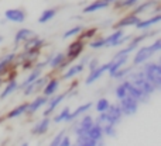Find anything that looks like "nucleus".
<instances>
[{
	"mask_svg": "<svg viewBox=\"0 0 161 146\" xmlns=\"http://www.w3.org/2000/svg\"><path fill=\"white\" fill-rule=\"evenodd\" d=\"M97 33H99V28H97V27H89V28H83V30H82V33H80L79 35L76 37V38L88 44L89 41H92V39H93L97 35Z\"/></svg>",
	"mask_w": 161,
	"mask_h": 146,
	"instance_id": "obj_33",
	"label": "nucleus"
},
{
	"mask_svg": "<svg viewBox=\"0 0 161 146\" xmlns=\"http://www.w3.org/2000/svg\"><path fill=\"white\" fill-rule=\"evenodd\" d=\"M110 2V4H113V3H116V2H119V0H109Z\"/></svg>",
	"mask_w": 161,
	"mask_h": 146,
	"instance_id": "obj_53",
	"label": "nucleus"
},
{
	"mask_svg": "<svg viewBox=\"0 0 161 146\" xmlns=\"http://www.w3.org/2000/svg\"><path fill=\"white\" fill-rule=\"evenodd\" d=\"M109 68H110V61L106 62V63H103V65H99V68H96L95 70L89 72V74L86 76V79H85V84L86 86H91V84H93L95 82H97V80L103 76V74L108 73Z\"/></svg>",
	"mask_w": 161,
	"mask_h": 146,
	"instance_id": "obj_14",
	"label": "nucleus"
},
{
	"mask_svg": "<svg viewBox=\"0 0 161 146\" xmlns=\"http://www.w3.org/2000/svg\"><path fill=\"white\" fill-rule=\"evenodd\" d=\"M83 25L82 24H78V25H74V27H71L69 30H67L64 33V35H62V38L64 39H69V38H74V37H78L80 33H82L83 30Z\"/></svg>",
	"mask_w": 161,
	"mask_h": 146,
	"instance_id": "obj_36",
	"label": "nucleus"
},
{
	"mask_svg": "<svg viewBox=\"0 0 161 146\" xmlns=\"http://www.w3.org/2000/svg\"><path fill=\"white\" fill-rule=\"evenodd\" d=\"M0 146H6V145H0Z\"/></svg>",
	"mask_w": 161,
	"mask_h": 146,
	"instance_id": "obj_54",
	"label": "nucleus"
},
{
	"mask_svg": "<svg viewBox=\"0 0 161 146\" xmlns=\"http://www.w3.org/2000/svg\"><path fill=\"white\" fill-rule=\"evenodd\" d=\"M51 74H47V76H40L37 80H34L33 83H30L28 86H25L24 88H23V96L24 97H30V96H34V94L37 93H41L42 87L45 86V83H47V80L50 79Z\"/></svg>",
	"mask_w": 161,
	"mask_h": 146,
	"instance_id": "obj_7",
	"label": "nucleus"
},
{
	"mask_svg": "<svg viewBox=\"0 0 161 146\" xmlns=\"http://www.w3.org/2000/svg\"><path fill=\"white\" fill-rule=\"evenodd\" d=\"M157 2H160V0H157Z\"/></svg>",
	"mask_w": 161,
	"mask_h": 146,
	"instance_id": "obj_56",
	"label": "nucleus"
},
{
	"mask_svg": "<svg viewBox=\"0 0 161 146\" xmlns=\"http://www.w3.org/2000/svg\"><path fill=\"white\" fill-rule=\"evenodd\" d=\"M58 146H72V142H71V138L65 133L64 136H62V139H61V142H59V145Z\"/></svg>",
	"mask_w": 161,
	"mask_h": 146,
	"instance_id": "obj_48",
	"label": "nucleus"
},
{
	"mask_svg": "<svg viewBox=\"0 0 161 146\" xmlns=\"http://www.w3.org/2000/svg\"><path fill=\"white\" fill-rule=\"evenodd\" d=\"M88 45H89V48L91 49H102V48H105V37H99V35H96L92 41H89L88 42Z\"/></svg>",
	"mask_w": 161,
	"mask_h": 146,
	"instance_id": "obj_40",
	"label": "nucleus"
},
{
	"mask_svg": "<svg viewBox=\"0 0 161 146\" xmlns=\"http://www.w3.org/2000/svg\"><path fill=\"white\" fill-rule=\"evenodd\" d=\"M69 113H71L69 107H64V108H62V110L59 111V113L53 118V122H54V124H61V122H65V121H67V117L69 115Z\"/></svg>",
	"mask_w": 161,
	"mask_h": 146,
	"instance_id": "obj_39",
	"label": "nucleus"
},
{
	"mask_svg": "<svg viewBox=\"0 0 161 146\" xmlns=\"http://www.w3.org/2000/svg\"><path fill=\"white\" fill-rule=\"evenodd\" d=\"M125 35V30H113V33L105 37V48H116L117 42Z\"/></svg>",
	"mask_w": 161,
	"mask_h": 146,
	"instance_id": "obj_26",
	"label": "nucleus"
},
{
	"mask_svg": "<svg viewBox=\"0 0 161 146\" xmlns=\"http://www.w3.org/2000/svg\"><path fill=\"white\" fill-rule=\"evenodd\" d=\"M51 124H53V119L51 117H42V119H40L38 122H36V125L31 129V135L34 136H42L48 132Z\"/></svg>",
	"mask_w": 161,
	"mask_h": 146,
	"instance_id": "obj_16",
	"label": "nucleus"
},
{
	"mask_svg": "<svg viewBox=\"0 0 161 146\" xmlns=\"http://www.w3.org/2000/svg\"><path fill=\"white\" fill-rule=\"evenodd\" d=\"M42 72L44 70H41V69H37V68H33V69L28 72V74L25 76V79L23 80L21 83H19V90H23V88L25 87V86H28L30 83H33L34 80H37L40 76H42Z\"/></svg>",
	"mask_w": 161,
	"mask_h": 146,
	"instance_id": "obj_29",
	"label": "nucleus"
},
{
	"mask_svg": "<svg viewBox=\"0 0 161 146\" xmlns=\"http://www.w3.org/2000/svg\"><path fill=\"white\" fill-rule=\"evenodd\" d=\"M3 41H4V37H3V35H2V34H0V44H2V42H3Z\"/></svg>",
	"mask_w": 161,
	"mask_h": 146,
	"instance_id": "obj_51",
	"label": "nucleus"
},
{
	"mask_svg": "<svg viewBox=\"0 0 161 146\" xmlns=\"http://www.w3.org/2000/svg\"><path fill=\"white\" fill-rule=\"evenodd\" d=\"M57 13H58V8L57 7L45 8V10H42V13L40 14L37 21H38V24H48L51 20H54V17L57 16Z\"/></svg>",
	"mask_w": 161,
	"mask_h": 146,
	"instance_id": "obj_31",
	"label": "nucleus"
},
{
	"mask_svg": "<svg viewBox=\"0 0 161 146\" xmlns=\"http://www.w3.org/2000/svg\"><path fill=\"white\" fill-rule=\"evenodd\" d=\"M67 133V131L65 129H62V131H59L58 133H57L55 136H54L53 139H51V142L48 143V146H58L59 145V142H61V139H62V136Z\"/></svg>",
	"mask_w": 161,
	"mask_h": 146,
	"instance_id": "obj_45",
	"label": "nucleus"
},
{
	"mask_svg": "<svg viewBox=\"0 0 161 146\" xmlns=\"http://www.w3.org/2000/svg\"><path fill=\"white\" fill-rule=\"evenodd\" d=\"M140 69L144 73V77L148 83L153 84V87L157 91L161 90V65L158 62L154 61H148L144 65H142Z\"/></svg>",
	"mask_w": 161,
	"mask_h": 146,
	"instance_id": "obj_1",
	"label": "nucleus"
},
{
	"mask_svg": "<svg viewBox=\"0 0 161 146\" xmlns=\"http://www.w3.org/2000/svg\"><path fill=\"white\" fill-rule=\"evenodd\" d=\"M83 70H85V66H83V65H80V63L69 65V66H68L67 69L62 72L59 80H72V79H75L76 76H79Z\"/></svg>",
	"mask_w": 161,
	"mask_h": 146,
	"instance_id": "obj_21",
	"label": "nucleus"
},
{
	"mask_svg": "<svg viewBox=\"0 0 161 146\" xmlns=\"http://www.w3.org/2000/svg\"><path fill=\"white\" fill-rule=\"evenodd\" d=\"M72 146H75V145H74V143H72Z\"/></svg>",
	"mask_w": 161,
	"mask_h": 146,
	"instance_id": "obj_55",
	"label": "nucleus"
},
{
	"mask_svg": "<svg viewBox=\"0 0 161 146\" xmlns=\"http://www.w3.org/2000/svg\"><path fill=\"white\" fill-rule=\"evenodd\" d=\"M150 48L154 53H158L161 51V38H156L153 42L150 44Z\"/></svg>",
	"mask_w": 161,
	"mask_h": 146,
	"instance_id": "obj_47",
	"label": "nucleus"
},
{
	"mask_svg": "<svg viewBox=\"0 0 161 146\" xmlns=\"http://www.w3.org/2000/svg\"><path fill=\"white\" fill-rule=\"evenodd\" d=\"M48 98L50 97H45V96H37L34 100L28 101V105H27V111H25V115L27 117H33L34 114H37V111L41 110L42 107H45L48 103Z\"/></svg>",
	"mask_w": 161,
	"mask_h": 146,
	"instance_id": "obj_12",
	"label": "nucleus"
},
{
	"mask_svg": "<svg viewBox=\"0 0 161 146\" xmlns=\"http://www.w3.org/2000/svg\"><path fill=\"white\" fill-rule=\"evenodd\" d=\"M102 131H103V136H108V138H114L116 136V125L113 124H105L102 125Z\"/></svg>",
	"mask_w": 161,
	"mask_h": 146,
	"instance_id": "obj_41",
	"label": "nucleus"
},
{
	"mask_svg": "<svg viewBox=\"0 0 161 146\" xmlns=\"http://www.w3.org/2000/svg\"><path fill=\"white\" fill-rule=\"evenodd\" d=\"M160 10H161L160 2H157V0H146V2H140L133 10H130V13L142 17V16H144V14L153 16V14L160 13Z\"/></svg>",
	"mask_w": 161,
	"mask_h": 146,
	"instance_id": "obj_2",
	"label": "nucleus"
},
{
	"mask_svg": "<svg viewBox=\"0 0 161 146\" xmlns=\"http://www.w3.org/2000/svg\"><path fill=\"white\" fill-rule=\"evenodd\" d=\"M158 34V30H147V31H143L142 34H139V35H133V38H131V44H136L137 47H139L142 42H144L146 39L148 38H153L154 35H157Z\"/></svg>",
	"mask_w": 161,
	"mask_h": 146,
	"instance_id": "obj_34",
	"label": "nucleus"
},
{
	"mask_svg": "<svg viewBox=\"0 0 161 146\" xmlns=\"http://www.w3.org/2000/svg\"><path fill=\"white\" fill-rule=\"evenodd\" d=\"M110 4L109 0H93L89 4H86L85 7L82 8V14H92V13H96V11H100L103 8H108Z\"/></svg>",
	"mask_w": 161,
	"mask_h": 146,
	"instance_id": "obj_18",
	"label": "nucleus"
},
{
	"mask_svg": "<svg viewBox=\"0 0 161 146\" xmlns=\"http://www.w3.org/2000/svg\"><path fill=\"white\" fill-rule=\"evenodd\" d=\"M122 83L125 84L126 90H127V96H130L131 98H134L136 101H139V104H146V103H148L150 97H147L146 94H143V91L140 90V88H137L130 80L125 79V80H122Z\"/></svg>",
	"mask_w": 161,
	"mask_h": 146,
	"instance_id": "obj_8",
	"label": "nucleus"
},
{
	"mask_svg": "<svg viewBox=\"0 0 161 146\" xmlns=\"http://www.w3.org/2000/svg\"><path fill=\"white\" fill-rule=\"evenodd\" d=\"M91 58H92V56H89V55H83V56H82V59L79 61V63H80V65H83V66L86 68V65H88V62H89V59H91Z\"/></svg>",
	"mask_w": 161,
	"mask_h": 146,
	"instance_id": "obj_49",
	"label": "nucleus"
},
{
	"mask_svg": "<svg viewBox=\"0 0 161 146\" xmlns=\"http://www.w3.org/2000/svg\"><path fill=\"white\" fill-rule=\"evenodd\" d=\"M95 122H97V124H100V125L110 124V119H109V115L106 114V111H105V113L97 114V117L95 118Z\"/></svg>",
	"mask_w": 161,
	"mask_h": 146,
	"instance_id": "obj_44",
	"label": "nucleus"
},
{
	"mask_svg": "<svg viewBox=\"0 0 161 146\" xmlns=\"http://www.w3.org/2000/svg\"><path fill=\"white\" fill-rule=\"evenodd\" d=\"M17 52H8L0 58V77H4L11 69H16Z\"/></svg>",
	"mask_w": 161,
	"mask_h": 146,
	"instance_id": "obj_10",
	"label": "nucleus"
},
{
	"mask_svg": "<svg viewBox=\"0 0 161 146\" xmlns=\"http://www.w3.org/2000/svg\"><path fill=\"white\" fill-rule=\"evenodd\" d=\"M27 105L28 103H21V104L16 105L14 108H11L7 114L4 115V119H14V118H19L21 115H25V111H27Z\"/></svg>",
	"mask_w": 161,
	"mask_h": 146,
	"instance_id": "obj_28",
	"label": "nucleus"
},
{
	"mask_svg": "<svg viewBox=\"0 0 161 146\" xmlns=\"http://www.w3.org/2000/svg\"><path fill=\"white\" fill-rule=\"evenodd\" d=\"M106 114L109 115L110 124L116 125V127L122 122V119H123V113H122V110H120L119 104H110L109 108H108V111H106Z\"/></svg>",
	"mask_w": 161,
	"mask_h": 146,
	"instance_id": "obj_22",
	"label": "nucleus"
},
{
	"mask_svg": "<svg viewBox=\"0 0 161 146\" xmlns=\"http://www.w3.org/2000/svg\"><path fill=\"white\" fill-rule=\"evenodd\" d=\"M67 61V58H65V52H54L53 58H51L50 63H48V68H50L53 72H59V69H61L62 63Z\"/></svg>",
	"mask_w": 161,
	"mask_h": 146,
	"instance_id": "obj_25",
	"label": "nucleus"
},
{
	"mask_svg": "<svg viewBox=\"0 0 161 146\" xmlns=\"http://www.w3.org/2000/svg\"><path fill=\"white\" fill-rule=\"evenodd\" d=\"M85 48H86V42L75 38L69 45H68L67 51H65V58H67V61L69 62V63H74V62L85 52Z\"/></svg>",
	"mask_w": 161,
	"mask_h": 146,
	"instance_id": "obj_3",
	"label": "nucleus"
},
{
	"mask_svg": "<svg viewBox=\"0 0 161 146\" xmlns=\"http://www.w3.org/2000/svg\"><path fill=\"white\" fill-rule=\"evenodd\" d=\"M93 122H95V118H93V117L89 115V114H85V115L79 117L78 119H75V121H74V124H75L76 127H79L80 129L89 131V128L93 125Z\"/></svg>",
	"mask_w": 161,
	"mask_h": 146,
	"instance_id": "obj_32",
	"label": "nucleus"
},
{
	"mask_svg": "<svg viewBox=\"0 0 161 146\" xmlns=\"http://www.w3.org/2000/svg\"><path fill=\"white\" fill-rule=\"evenodd\" d=\"M59 86H61V80H59V77L53 76V74H51L50 79H48L47 83H45V86L42 87L41 94H42V96H45V97L55 96L57 91L59 90Z\"/></svg>",
	"mask_w": 161,
	"mask_h": 146,
	"instance_id": "obj_13",
	"label": "nucleus"
},
{
	"mask_svg": "<svg viewBox=\"0 0 161 146\" xmlns=\"http://www.w3.org/2000/svg\"><path fill=\"white\" fill-rule=\"evenodd\" d=\"M142 0H119V2L113 3V8L116 11H130L136 7Z\"/></svg>",
	"mask_w": 161,
	"mask_h": 146,
	"instance_id": "obj_27",
	"label": "nucleus"
},
{
	"mask_svg": "<svg viewBox=\"0 0 161 146\" xmlns=\"http://www.w3.org/2000/svg\"><path fill=\"white\" fill-rule=\"evenodd\" d=\"M4 20L8 23H14V24H23L27 18V13L25 10L20 7H14V8H7V10L3 13Z\"/></svg>",
	"mask_w": 161,
	"mask_h": 146,
	"instance_id": "obj_9",
	"label": "nucleus"
},
{
	"mask_svg": "<svg viewBox=\"0 0 161 146\" xmlns=\"http://www.w3.org/2000/svg\"><path fill=\"white\" fill-rule=\"evenodd\" d=\"M68 94H69V90H67V91H62V93H59V94H55V96H53V97H50L48 98V103H47V105H45V110H44V113H42V117H51V114L54 113V111L57 110V108L59 107V104H61L62 101H64L65 98L68 97Z\"/></svg>",
	"mask_w": 161,
	"mask_h": 146,
	"instance_id": "obj_6",
	"label": "nucleus"
},
{
	"mask_svg": "<svg viewBox=\"0 0 161 146\" xmlns=\"http://www.w3.org/2000/svg\"><path fill=\"white\" fill-rule=\"evenodd\" d=\"M3 84H4V79H3V77H0V88L3 87Z\"/></svg>",
	"mask_w": 161,
	"mask_h": 146,
	"instance_id": "obj_50",
	"label": "nucleus"
},
{
	"mask_svg": "<svg viewBox=\"0 0 161 146\" xmlns=\"http://www.w3.org/2000/svg\"><path fill=\"white\" fill-rule=\"evenodd\" d=\"M21 146H30V143H28V142H23Z\"/></svg>",
	"mask_w": 161,
	"mask_h": 146,
	"instance_id": "obj_52",
	"label": "nucleus"
},
{
	"mask_svg": "<svg viewBox=\"0 0 161 146\" xmlns=\"http://www.w3.org/2000/svg\"><path fill=\"white\" fill-rule=\"evenodd\" d=\"M156 55V53L151 51L150 45H146V47H140L134 51V56H133V61H131V66H142L144 65L146 62L151 61V58Z\"/></svg>",
	"mask_w": 161,
	"mask_h": 146,
	"instance_id": "obj_4",
	"label": "nucleus"
},
{
	"mask_svg": "<svg viewBox=\"0 0 161 146\" xmlns=\"http://www.w3.org/2000/svg\"><path fill=\"white\" fill-rule=\"evenodd\" d=\"M34 35H37V33L34 30H31V28H20V30H17L16 34H14L13 42L16 47H20L23 42H25L27 39L33 38Z\"/></svg>",
	"mask_w": 161,
	"mask_h": 146,
	"instance_id": "obj_19",
	"label": "nucleus"
},
{
	"mask_svg": "<svg viewBox=\"0 0 161 146\" xmlns=\"http://www.w3.org/2000/svg\"><path fill=\"white\" fill-rule=\"evenodd\" d=\"M129 58H130V56H122V58H117V59H112L110 61V68H109V70H108L109 76L112 77L119 69H122L123 66H126L127 62H129Z\"/></svg>",
	"mask_w": 161,
	"mask_h": 146,
	"instance_id": "obj_30",
	"label": "nucleus"
},
{
	"mask_svg": "<svg viewBox=\"0 0 161 146\" xmlns=\"http://www.w3.org/2000/svg\"><path fill=\"white\" fill-rule=\"evenodd\" d=\"M21 51H30V49H41L45 47V39L41 38V37L37 34V35H34L33 38L27 39L25 42H23L21 45Z\"/></svg>",
	"mask_w": 161,
	"mask_h": 146,
	"instance_id": "obj_17",
	"label": "nucleus"
},
{
	"mask_svg": "<svg viewBox=\"0 0 161 146\" xmlns=\"http://www.w3.org/2000/svg\"><path fill=\"white\" fill-rule=\"evenodd\" d=\"M92 107H93V104H92L91 101L83 103V104L78 105L75 110L69 113V115L67 117V121H65V122H69V124H71V122H74L75 119H78L79 117H82V115H85V114H88V111L91 110Z\"/></svg>",
	"mask_w": 161,
	"mask_h": 146,
	"instance_id": "obj_20",
	"label": "nucleus"
},
{
	"mask_svg": "<svg viewBox=\"0 0 161 146\" xmlns=\"http://www.w3.org/2000/svg\"><path fill=\"white\" fill-rule=\"evenodd\" d=\"M140 20H142V17H139V16H136V14L129 11V13H126L125 16L119 20V21L114 23V24L112 25V28H113V30H125V28H129V27H134Z\"/></svg>",
	"mask_w": 161,
	"mask_h": 146,
	"instance_id": "obj_11",
	"label": "nucleus"
},
{
	"mask_svg": "<svg viewBox=\"0 0 161 146\" xmlns=\"http://www.w3.org/2000/svg\"><path fill=\"white\" fill-rule=\"evenodd\" d=\"M160 21H161V13H157V14H153V16L147 17V18H142L134 25V28L139 31H147V30H150V28H153L154 25H157Z\"/></svg>",
	"mask_w": 161,
	"mask_h": 146,
	"instance_id": "obj_15",
	"label": "nucleus"
},
{
	"mask_svg": "<svg viewBox=\"0 0 161 146\" xmlns=\"http://www.w3.org/2000/svg\"><path fill=\"white\" fill-rule=\"evenodd\" d=\"M3 86H4V87L0 91V100H6L7 97H10L11 94H14L19 90V80L17 79L8 80V82H6Z\"/></svg>",
	"mask_w": 161,
	"mask_h": 146,
	"instance_id": "obj_23",
	"label": "nucleus"
},
{
	"mask_svg": "<svg viewBox=\"0 0 161 146\" xmlns=\"http://www.w3.org/2000/svg\"><path fill=\"white\" fill-rule=\"evenodd\" d=\"M131 83H133L137 88H140V90L143 91V94H146L147 97H151L154 93H157V90L153 87V84H151V83H148L147 80H146V77L139 79V80H134V82H131Z\"/></svg>",
	"mask_w": 161,
	"mask_h": 146,
	"instance_id": "obj_24",
	"label": "nucleus"
},
{
	"mask_svg": "<svg viewBox=\"0 0 161 146\" xmlns=\"http://www.w3.org/2000/svg\"><path fill=\"white\" fill-rule=\"evenodd\" d=\"M110 104L112 103L109 101V98H106V97H100V98L96 101V104H95V110H96L97 114L105 113V111H108V108H109Z\"/></svg>",
	"mask_w": 161,
	"mask_h": 146,
	"instance_id": "obj_37",
	"label": "nucleus"
},
{
	"mask_svg": "<svg viewBox=\"0 0 161 146\" xmlns=\"http://www.w3.org/2000/svg\"><path fill=\"white\" fill-rule=\"evenodd\" d=\"M126 96H127V90H126L125 84H123V83L117 84L116 87H114V97H116L117 100H122V98H125Z\"/></svg>",
	"mask_w": 161,
	"mask_h": 146,
	"instance_id": "obj_43",
	"label": "nucleus"
},
{
	"mask_svg": "<svg viewBox=\"0 0 161 146\" xmlns=\"http://www.w3.org/2000/svg\"><path fill=\"white\" fill-rule=\"evenodd\" d=\"M99 65H100L99 59L97 58H91L89 59V62H88V65H86V68H88L89 72H92V70H95L96 68H99Z\"/></svg>",
	"mask_w": 161,
	"mask_h": 146,
	"instance_id": "obj_46",
	"label": "nucleus"
},
{
	"mask_svg": "<svg viewBox=\"0 0 161 146\" xmlns=\"http://www.w3.org/2000/svg\"><path fill=\"white\" fill-rule=\"evenodd\" d=\"M74 145L75 146H96L97 142H95L93 139L88 138V136H83V138H76Z\"/></svg>",
	"mask_w": 161,
	"mask_h": 146,
	"instance_id": "obj_42",
	"label": "nucleus"
},
{
	"mask_svg": "<svg viewBox=\"0 0 161 146\" xmlns=\"http://www.w3.org/2000/svg\"><path fill=\"white\" fill-rule=\"evenodd\" d=\"M88 138L93 139L95 142L103 141V131H102V125L97 124V122H93L91 128L88 131Z\"/></svg>",
	"mask_w": 161,
	"mask_h": 146,
	"instance_id": "obj_35",
	"label": "nucleus"
},
{
	"mask_svg": "<svg viewBox=\"0 0 161 146\" xmlns=\"http://www.w3.org/2000/svg\"><path fill=\"white\" fill-rule=\"evenodd\" d=\"M119 107L123 113V117H131L139 111V101H136L134 98H131L130 96H126L125 98L119 100Z\"/></svg>",
	"mask_w": 161,
	"mask_h": 146,
	"instance_id": "obj_5",
	"label": "nucleus"
},
{
	"mask_svg": "<svg viewBox=\"0 0 161 146\" xmlns=\"http://www.w3.org/2000/svg\"><path fill=\"white\" fill-rule=\"evenodd\" d=\"M134 69V66H123L122 69H119L116 73L112 76V79H116V80H125L127 79L129 73L131 72V70Z\"/></svg>",
	"mask_w": 161,
	"mask_h": 146,
	"instance_id": "obj_38",
	"label": "nucleus"
}]
</instances>
